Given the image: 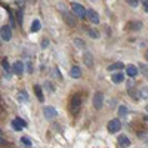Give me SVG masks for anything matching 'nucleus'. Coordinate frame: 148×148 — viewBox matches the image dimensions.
<instances>
[{"label": "nucleus", "instance_id": "obj_1", "mask_svg": "<svg viewBox=\"0 0 148 148\" xmlns=\"http://www.w3.org/2000/svg\"><path fill=\"white\" fill-rule=\"evenodd\" d=\"M80 105H82V96H80V95H74V96L71 98V102H70L71 113L76 114L77 111L80 110Z\"/></svg>", "mask_w": 148, "mask_h": 148}, {"label": "nucleus", "instance_id": "obj_2", "mask_svg": "<svg viewBox=\"0 0 148 148\" xmlns=\"http://www.w3.org/2000/svg\"><path fill=\"white\" fill-rule=\"evenodd\" d=\"M71 8H73V12H74V14H76L80 19L86 18V12H88V10H86V9H84L80 3H77V2H73Z\"/></svg>", "mask_w": 148, "mask_h": 148}, {"label": "nucleus", "instance_id": "obj_3", "mask_svg": "<svg viewBox=\"0 0 148 148\" xmlns=\"http://www.w3.org/2000/svg\"><path fill=\"white\" fill-rule=\"evenodd\" d=\"M120 129H121V123H120V120L114 119V120L108 121V132H110V133H117Z\"/></svg>", "mask_w": 148, "mask_h": 148}, {"label": "nucleus", "instance_id": "obj_4", "mask_svg": "<svg viewBox=\"0 0 148 148\" xmlns=\"http://www.w3.org/2000/svg\"><path fill=\"white\" fill-rule=\"evenodd\" d=\"M43 114H45V117H46V119L52 120V119H55V117H56L58 111H56V108H53L52 105H47V107H45V108H43Z\"/></svg>", "mask_w": 148, "mask_h": 148}, {"label": "nucleus", "instance_id": "obj_5", "mask_svg": "<svg viewBox=\"0 0 148 148\" xmlns=\"http://www.w3.org/2000/svg\"><path fill=\"white\" fill-rule=\"evenodd\" d=\"M102 104H104V95L101 92H96L93 95V107H95V110H101Z\"/></svg>", "mask_w": 148, "mask_h": 148}, {"label": "nucleus", "instance_id": "obj_6", "mask_svg": "<svg viewBox=\"0 0 148 148\" xmlns=\"http://www.w3.org/2000/svg\"><path fill=\"white\" fill-rule=\"evenodd\" d=\"M0 34H2V39L5 42H9L12 39V27L10 25H3L2 30H0Z\"/></svg>", "mask_w": 148, "mask_h": 148}, {"label": "nucleus", "instance_id": "obj_7", "mask_svg": "<svg viewBox=\"0 0 148 148\" xmlns=\"http://www.w3.org/2000/svg\"><path fill=\"white\" fill-rule=\"evenodd\" d=\"M86 16H88V18L90 19V22H93V24L99 22V16H98V14H96L93 9H89L88 12H86Z\"/></svg>", "mask_w": 148, "mask_h": 148}, {"label": "nucleus", "instance_id": "obj_8", "mask_svg": "<svg viewBox=\"0 0 148 148\" xmlns=\"http://www.w3.org/2000/svg\"><path fill=\"white\" fill-rule=\"evenodd\" d=\"M62 15H64V21L68 24L70 27H76V24H77V22H76V19L73 18V15H71V14H68V12H64Z\"/></svg>", "mask_w": 148, "mask_h": 148}, {"label": "nucleus", "instance_id": "obj_9", "mask_svg": "<svg viewBox=\"0 0 148 148\" xmlns=\"http://www.w3.org/2000/svg\"><path fill=\"white\" fill-rule=\"evenodd\" d=\"M119 145H120L121 148H127V147L130 145L129 138H127V136H125V135H120V136H119Z\"/></svg>", "mask_w": 148, "mask_h": 148}, {"label": "nucleus", "instance_id": "obj_10", "mask_svg": "<svg viewBox=\"0 0 148 148\" xmlns=\"http://www.w3.org/2000/svg\"><path fill=\"white\" fill-rule=\"evenodd\" d=\"M14 73L16 74V76H21V74L24 73V64L21 62V61H16V62L14 64Z\"/></svg>", "mask_w": 148, "mask_h": 148}, {"label": "nucleus", "instance_id": "obj_11", "mask_svg": "<svg viewBox=\"0 0 148 148\" xmlns=\"http://www.w3.org/2000/svg\"><path fill=\"white\" fill-rule=\"evenodd\" d=\"M83 61H84V64L88 65V67H92V65H93V58H92V55H90L88 51L83 53Z\"/></svg>", "mask_w": 148, "mask_h": 148}, {"label": "nucleus", "instance_id": "obj_12", "mask_svg": "<svg viewBox=\"0 0 148 148\" xmlns=\"http://www.w3.org/2000/svg\"><path fill=\"white\" fill-rule=\"evenodd\" d=\"M126 74H127L129 77H135L138 74V68L135 67V65H127L126 67Z\"/></svg>", "mask_w": 148, "mask_h": 148}, {"label": "nucleus", "instance_id": "obj_13", "mask_svg": "<svg viewBox=\"0 0 148 148\" xmlns=\"http://www.w3.org/2000/svg\"><path fill=\"white\" fill-rule=\"evenodd\" d=\"M70 74H71V77H73V79H80V76H82V70H80L79 67H73L71 71H70Z\"/></svg>", "mask_w": 148, "mask_h": 148}, {"label": "nucleus", "instance_id": "obj_14", "mask_svg": "<svg viewBox=\"0 0 148 148\" xmlns=\"http://www.w3.org/2000/svg\"><path fill=\"white\" fill-rule=\"evenodd\" d=\"M138 98L141 99H148V88H141L138 92Z\"/></svg>", "mask_w": 148, "mask_h": 148}, {"label": "nucleus", "instance_id": "obj_15", "mask_svg": "<svg viewBox=\"0 0 148 148\" xmlns=\"http://www.w3.org/2000/svg\"><path fill=\"white\" fill-rule=\"evenodd\" d=\"M39 30H40V21H39V19H34V21H33V24H31L30 31H31V33H37Z\"/></svg>", "mask_w": 148, "mask_h": 148}, {"label": "nucleus", "instance_id": "obj_16", "mask_svg": "<svg viewBox=\"0 0 148 148\" xmlns=\"http://www.w3.org/2000/svg\"><path fill=\"white\" fill-rule=\"evenodd\" d=\"M34 92H36L37 98H39V101H40V102H43L45 96H43V92H42V88H40V86H34Z\"/></svg>", "mask_w": 148, "mask_h": 148}, {"label": "nucleus", "instance_id": "obj_17", "mask_svg": "<svg viewBox=\"0 0 148 148\" xmlns=\"http://www.w3.org/2000/svg\"><path fill=\"white\" fill-rule=\"evenodd\" d=\"M123 79H125V76H123L121 73H116V74H113V77H111V80H113L114 83H121Z\"/></svg>", "mask_w": 148, "mask_h": 148}, {"label": "nucleus", "instance_id": "obj_18", "mask_svg": "<svg viewBox=\"0 0 148 148\" xmlns=\"http://www.w3.org/2000/svg\"><path fill=\"white\" fill-rule=\"evenodd\" d=\"M19 101L25 102V104H28V102H30V99H28V95H27V92H25V90L19 92Z\"/></svg>", "mask_w": 148, "mask_h": 148}, {"label": "nucleus", "instance_id": "obj_19", "mask_svg": "<svg viewBox=\"0 0 148 148\" xmlns=\"http://www.w3.org/2000/svg\"><path fill=\"white\" fill-rule=\"evenodd\" d=\"M123 67H125V65H123L121 62H116V64H113V65H110L108 70H110V71H113V70H121Z\"/></svg>", "mask_w": 148, "mask_h": 148}, {"label": "nucleus", "instance_id": "obj_20", "mask_svg": "<svg viewBox=\"0 0 148 148\" xmlns=\"http://www.w3.org/2000/svg\"><path fill=\"white\" fill-rule=\"evenodd\" d=\"M2 65H3L5 71L9 74V73H10V65H9V62H8V59H3V61H2ZM9 76H10V74H9Z\"/></svg>", "mask_w": 148, "mask_h": 148}, {"label": "nucleus", "instance_id": "obj_21", "mask_svg": "<svg viewBox=\"0 0 148 148\" xmlns=\"http://www.w3.org/2000/svg\"><path fill=\"white\" fill-rule=\"evenodd\" d=\"M127 113H129L127 108H126L125 105H120V108H119V114L123 117V116H127Z\"/></svg>", "mask_w": 148, "mask_h": 148}, {"label": "nucleus", "instance_id": "obj_22", "mask_svg": "<svg viewBox=\"0 0 148 148\" xmlns=\"http://www.w3.org/2000/svg\"><path fill=\"white\" fill-rule=\"evenodd\" d=\"M139 70L144 73V76L148 79V65H145V64H139Z\"/></svg>", "mask_w": 148, "mask_h": 148}, {"label": "nucleus", "instance_id": "obj_23", "mask_svg": "<svg viewBox=\"0 0 148 148\" xmlns=\"http://www.w3.org/2000/svg\"><path fill=\"white\" fill-rule=\"evenodd\" d=\"M21 142H22L24 145H25L27 148H30V147H33V144H31V141H30L28 138H25V136H22V138H21Z\"/></svg>", "mask_w": 148, "mask_h": 148}, {"label": "nucleus", "instance_id": "obj_24", "mask_svg": "<svg viewBox=\"0 0 148 148\" xmlns=\"http://www.w3.org/2000/svg\"><path fill=\"white\" fill-rule=\"evenodd\" d=\"M141 27H142L141 22H130V28L132 30H141Z\"/></svg>", "mask_w": 148, "mask_h": 148}, {"label": "nucleus", "instance_id": "obj_25", "mask_svg": "<svg viewBox=\"0 0 148 148\" xmlns=\"http://www.w3.org/2000/svg\"><path fill=\"white\" fill-rule=\"evenodd\" d=\"M16 18H18V24L19 25H22V21H24V16H22V10L19 9L18 12H16Z\"/></svg>", "mask_w": 148, "mask_h": 148}, {"label": "nucleus", "instance_id": "obj_26", "mask_svg": "<svg viewBox=\"0 0 148 148\" xmlns=\"http://www.w3.org/2000/svg\"><path fill=\"white\" fill-rule=\"evenodd\" d=\"M12 127H14L15 130H21V129H22V126L19 125V123H18L16 120H14V121H12Z\"/></svg>", "mask_w": 148, "mask_h": 148}, {"label": "nucleus", "instance_id": "obj_27", "mask_svg": "<svg viewBox=\"0 0 148 148\" xmlns=\"http://www.w3.org/2000/svg\"><path fill=\"white\" fill-rule=\"evenodd\" d=\"M89 36H92L93 39H98V37H99V33H98L96 30H92V28H90V30H89Z\"/></svg>", "mask_w": 148, "mask_h": 148}, {"label": "nucleus", "instance_id": "obj_28", "mask_svg": "<svg viewBox=\"0 0 148 148\" xmlns=\"http://www.w3.org/2000/svg\"><path fill=\"white\" fill-rule=\"evenodd\" d=\"M15 120H16V121H18V123H19V125H21V126H22V127H27V123H25V121H24V120H22V119H21V117H16V119H15Z\"/></svg>", "mask_w": 148, "mask_h": 148}, {"label": "nucleus", "instance_id": "obj_29", "mask_svg": "<svg viewBox=\"0 0 148 148\" xmlns=\"http://www.w3.org/2000/svg\"><path fill=\"white\" fill-rule=\"evenodd\" d=\"M74 43H76L77 47H84V43L82 40H79V39H74Z\"/></svg>", "mask_w": 148, "mask_h": 148}, {"label": "nucleus", "instance_id": "obj_30", "mask_svg": "<svg viewBox=\"0 0 148 148\" xmlns=\"http://www.w3.org/2000/svg\"><path fill=\"white\" fill-rule=\"evenodd\" d=\"M127 3H129V5L132 6V8H136L139 2H136V0H127Z\"/></svg>", "mask_w": 148, "mask_h": 148}, {"label": "nucleus", "instance_id": "obj_31", "mask_svg": "<svg viewBox=\"0 0 148 148\" xmlns=\"http://www.w3.org/2000/svg\"><path fill=\"white\" fill-rule=\"evenodd\" d=\"M46 88H47L49 90H51V92H53V88H52V84H51V83H49V82L46 83Z\"/></svg>", "mask_w": 148, "mask_h": 148}, {"label": "nucleus", "instance_id": "obj_32", "mask_svg": "<svg viewBox=\"0 0 148 148\" xmlns=\"http://www.w3.org/2000/svg\"><path fill=\"white\" fill-rule=\"evenodd\" d=\"M142 5H144V9H145V12L148 14V2H142Z\"/></svg>", "mask_w": 148, "mask_h": 148}, {"label": "nucleus", "instance_id": "obj_33", "mask_svg": "<svg viewBox=\"0 0 148 148\" xmlns=\"http://www.w3.org/2000/svg\"><path fill=\"white\" fill-rule=\"evenodd\" d=\"M47 43H49L47 40H43V42H42V46H43V47H46V46H47Z\"/></svg>", "mask_w": 148, "mask_h": 148}, {"label": "nucleus", "instance_id": "obj_34", "mask_svg": "<svg viewBox=\"0 0 148 148\" xmlns=\"http://www.w3.org/2000/svg\"><path fill=\"white\" fill-rule=\"evenodd\" d=\"M0 144H5V139H3L2 136H0Z\"/></svg>", "mask_w": 148, "mask_h": 148}, {"label": "nucleus", "instance_id": "obj_35", "mask_svg": "<svg viewBox=\"0 0 148 148\" xmlns=\"http://www.w3.org/2000/svg\"><path fill=\"white\" fill-rule=\"evenodd\" d=\"M145 58H147V61H148V52H147V53H145Z\"/></svg>", "mask_w": 148, "mask_h": 148}, {"label": "nucleus", "instance_id": "obj_36", "mask_svg": "<svg viewBox=\"0 0 148 148\" xmlns=\"http://www.w3.org/2000/svg\"><path fill=\"white\" fill-rule=\"evenodd\" d=\"M145 144H147V145H148V138H147V139H145Z\"/></svg>", "mask_w": 148, "mask_h": 148}, {"label": "nucleus", "instance_id": "obj_37", "mask_svg": "<svg viewBox=\"0 0 148 148\" xmlns=\"http://www.w3.org/2000/svg\"><path fill=\"white\" fill-rule=\"evenodd\" d=\"M0 135H2V129H0Z\"/></svg>", "mask_w": 148, "mask_h": 148}, {"label": "nucleus", "instance_id": "obj_38", "mask_svg": "<svg viewBox=\"0 0 148 148\" xmlns=\"http://www.w3.org/2000/svg\"><path fill=\"white\" fill-rule=\"evenodd\" d=\"M147 113H148V107H147Z\"/></svg>", "mask_w": 148, "mask_h": 148}]
</instances>
